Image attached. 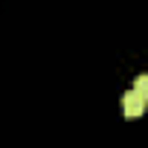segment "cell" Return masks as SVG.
I'll list each match as a JSON object with an SVG mask.
<instances>
[{
    "instance_id": "cell-2",
    "label": "cell",
    "mask_w": 148,
    "mask_h": 148,
    "mask_svg": "<svg viewBox=\"0 0 148 148\" xmlns=\"http://www.w3.org/2000/svg\"><path fill=\"white\" fill-rule=\"evenodd\" d=\"M134 90L148 102V73H142V76H136V79H134Z\"/></svg>"
},
{
    "instance_id": "cell-1",
    "label": "cell",
    "mask_w": 148,
    "mask_h": 148,
    "mask_svg": "<svg viewBox=\"0 0 148 148\" xmlns=\"http://www.w3.org/2000/svg\"><path fill=\"white\" fill-rule=\"evenodd\" d=\"M122 113H125L128 119L142 116V113H145V99H142L136 90H128V93L122 96Z\"/></svg>"
}]
</instances>
